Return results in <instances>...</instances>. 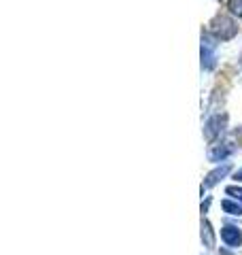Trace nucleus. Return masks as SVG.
Here are the masks:
<instances>
[{"label":"nucleus","mask_w":242,"mask_h":255,"mask_svg":"<svg viewBox=\"0 0 242 255\" xmlns=\"http://www.w3.org/2000/svg\"><path fill=\"white\" fill-rule=\"evenodd\" d=\"M213 32L219 38H232L234 34H236V26H234V21H230L228 17H217L213 21Z\"/></svg>","instance_id":"nucleus-1"},{"label":"nucleus","mask_w":242,"mask_h":255,"mask_svg":"<svg viewBox=\"0 0 242 255\" xmlns=\"http://www.w3.org/2000/svg\"><path fill=\"white\" fill-rule=\"evenodd\" d=\"M221 238L225 241V245H230V247H238L242 243V234L238 232L236 228H223Z\"/></svg>","instance_id":"nucleus-2"},{"label":"nucleus","mask_w":242,"mask_h":255,"mask_svg":"<svg viewBox=\"0 0 242 255\" xmlns=\"http://www.w3.org/2000/svg\"><path fill=\"white\" fill-rule=\"evenodd\" d=\"M202 238L206 241V245H208V247H213V245H215L213 230H211V226H208V223H204V226H202Z\"/></svg>","instance_id":"nucleus-3"},{"label":"nucleus","mask_w":242,"mask_h":255,"mask_svg":"<svg viewBox=\"0 0 242 255\" xmlns=\"http://www.w3.org/2000/svg\"><path fill=\"white\" fill-rule=\"evenodd\" d=\"M228 9L238 15V17H242V0H228Z\"/></svg>","instance_id":"nucleus-4"},{"label":"nucleus","mask_w":242,"mask_h":255,"mask_svg":"<svg viewBox=\"0 0 242 255\" xmlns=\"http://www.w3.org/2000/svg\"><path fill=\"white\" fill-rule=\"evenodd\" d=\"M223 209L228 211V213H232V215H242V206H238V204H232V202H228V200L223 202Z\"/></svg>","instance_id":"nucleus-5"},{"label":"nucleus","mask_w":242,"mask_h":255,"mask_svg":"<svg viewBox=\"0 0 242 255\" xmlns=\"http://www.w3.org/2000/svg\"><path fill=\"white\" fill-rule=\"evenodd\" d=\"M230 170V166H223V168H219V170H217V172H213L211 174V177H208V185H213V183L217 181V177H223V174L225 172H228Z\"/></svg>","instance_id":"nucleus-6"},{"label":"nucleus","mask_w":242,"mask_h":255,"mask_svg":"<svg viewBox=\"0 0 242 255\" xmlns=\"http://www.w3.org/2000/svg\"><path fill=\"white\" fill-rule=\"evenodd\" d=\"M228 194L234 196V198H240L242 200V189H236V187H228Z\"/></svg>","instance_id":"nucleus-7"}]
</instances>
